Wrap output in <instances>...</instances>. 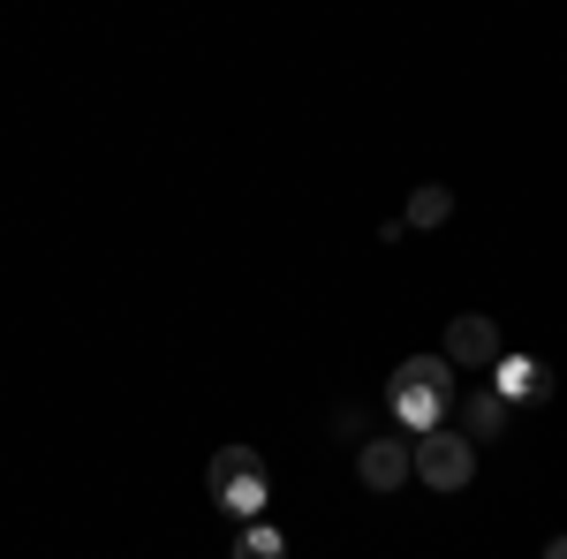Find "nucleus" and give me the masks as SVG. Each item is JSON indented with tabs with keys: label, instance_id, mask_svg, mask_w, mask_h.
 Wrapping results in <instances>:
<instances>
[{
	"label": "nucleus",
	"instance_id": "1",
	"mask_svg": "<svg viewBox=\"0 0 567 559\" xmlns=\"http://www.w3.org/2000/svg\"><path fill=\"white\" fill-rule=\"evenodd\" d=\"M446 401H454V363L446 355H409L386 386V408H393V424H409V438L446 431Z\"/></svg>",
	"mask_w": 567,
	"mask_h": 559
},
{
	"label": "nucleus",
	"instance_id": "2",
	"mask_svg": "<svg viewBox=\"0 0 567 559\" xmlns=\"http://www.w3.org/2000/svg\"><path fill=\"white\" fill-rule=\"evenodd\" d=\"M205 484H213V507H227V515H265V499H272V476H265V454L258 446H219L213 469H205Z\"/></svg>",
	"mask_w": 567,
	"mask_h": 559
},
{
	"label": "nucleus",
	"instance_id": "3",
	"mask_svg": "<svg viewBox=\"0 0 567 559\" xmlns=\"http://www.w3.org/2000/svg\"><path fill=\"white\" fill-rule=\"evenodd\" d=\"M416 476H424L432 491H470V484H477V446H470L462 431H424V438H416Z\"/></svg>",
	"mask_w": 567,
	"mask_h": 559
},
{
	"label": "nucleus",
	"instance_id": "4",
	"mask_svg": "<svg viewBox=\"0 0 567 559\" xmlns=\"http://www.w3.org/2000/svg\"><path fill=\"white\" fill-rule=\"evenodd\" d=\"M492 393H499L507 408H537V401H553V371H545L537 355H499V363H492Z\"/></svg>",
	"mask_w": 567,
	"mask_h": 559
},
{
	"label": "nucleus",
	"instance_id": "5",
	"mask_svg": "<svg viewBox=\"0 0 567 559\" xmlns=\"http://www.w3.org/2000/svg\"><path fill=\"white\" fill-rule=\"evenodd\" d=\"M355 469L371 491H393V484H409L416 476V438H371L363 454H355Z\"/></svg>",
	"mask_w": 567,
	"mask_h": 559
},
{
	"label": "nucleus",
	"instance_id": "6",
	"mask_svg": "<svg viewBox=\"0 0 567 559\" xmlns=\"http://www.w3.org/2000/svg\"><path fill=\"white\" fill-rule=\"evenodd\" d=\"M499 325L492 318H454L446 325V363H499Z\"/></svg>",
	"mask_w": 567,
	"mask_h": 559
},
{
	"label": "nucleus",
	"instance_id": "7",
	"mask_svg": "<svg viewBox=\"0 0 567 559\" xmlns=\"http://www.w3.org/2000/svg\"><path fill=\"white\" fill-rule=\"evenodd\" d=\"M462 438H470V446H484V438H507V424H515V408H507V401H499V393L492 386H477L470 393V401H462Z\"/></svg>",
	"mask_w": 567,
	"mask_h": 559
},
{
	"label": "nucleus",
	"instance_id": "8",
	"mask_svg": "<svg viewBox=\"0 0 567 559\" xmlns=\"http://www.w3.org/2000/svg\"><path fill=\"white\" fill-rule=\"evenodd\" d=\"M409 227H446V219H454V197H446V189H439V182H424V189H416V197H409Z\"/></svg>",
	"mask_w": 567,
	"mask_h": 559
},
{
	"label": "nucleus",
	"instance_id": "9",
	"mask_svg": "<svg viewBox=\"0 0 567 559\" xmlns=\"http://www.w3.org/2000/svg\"><path fill=\"white\" fill-rule=\"evenodd\" d=\"M235 559H288V537H280L272 521H250V529L235 537Z\"/></svg>",
	"mask_w": 567,
	"mask_h": 559
},
{
	"label": "nucleus",
	"instance_id": "10",
	"mask_svg": "<svg viewBox=\"0 0 567 559\" xmlns=\"http://www.w3.org/2000/svg\"><path fill=\"white\" fill-rule=\"evenodd\" d=\"M545 559H567V537H553V545H545Z\"/></svg>",
	"mask_w": 567,
	"mask_h": 559
}]
</instances>
